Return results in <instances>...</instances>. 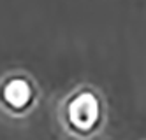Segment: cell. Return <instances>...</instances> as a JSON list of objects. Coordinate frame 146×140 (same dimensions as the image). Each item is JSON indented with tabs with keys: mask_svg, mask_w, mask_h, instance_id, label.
Segmentation results:
<instances>
[{
	"mask_svg": "<svg viewBox=\"0 0 146 140\" xmlns=\"http://www.w3.org/2000/svg\"><path fill=\"white\" fill-rule=\"evenodd\" d=\"M60 119L65 131L72 137L88 140L95 137L106 119V105L102 95L92 86H79L67 95L60 107Z\"/></svg>",
	"mask_w": 146,
	"mask_h": 140,
	"instance_id": "obj_1",
	"label": "cell"
},
{
	"mask_svg": "<svg viewBox=\"0 0 146 140\" xmlns=\"http://www.w3.org/2000/svg\"><path fill=\"white\" fill-rule=\"evenodd\" d=\"M39 88L23 72H14L0 79V109L13 117H23L35 107Z\"/></svg>",
	"mask_w": 146,
	"mask_h": 140,
	"instance_id": "obj_2",
	"label": "cell"
}]
</instances>
